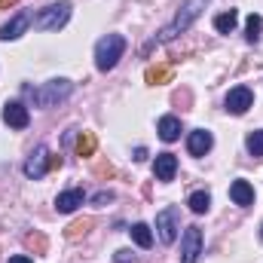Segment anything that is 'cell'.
Listing matches in <instances>:
<instances>
[{
    "mask_svg": "<svg viewBox=\"0 0 263 263\" xmlns=\"http://www.w3.org/2000/svg\"><path fill=\"white\" fill-rule=\"evenodd\" d=\"M205 3L208 0H187L181 9H178V15H175V22L172 25H165L162 31H159V37H156V43H172L178 34H184V31H190V25L196 22L199 15H202V9H205Z\"/></svg>",
    "mask_w": 263,
    "mask_h": 263,
    "instance_id": "obj_1",
    "label": "cell"
},
{
    "mask_svg": "<svg viewBox=\"0 0 263 263\" xmlns=\"http://www.w3.org/2000/svg\"><path fill=\"white\" fill-rule=\"evenodd\" d=\"M126 52V37L123 34H107L95 43V67L98 70H114L117 62Z\"/></svg>",
    "mask_w": 263,
    "mask_h": 263,
    "instance_id": "obj_2",
    "label": "cell"
},
{
    "mask_svg": "<svg viewBox=\"0 0 263 263\" xmlns=\"http://www.w3.org/2000/svg\"><path fill=\"white\" fill-rule=\"evenodd\" d=\"M70 92H73V83L70 80H49L40 89H34V104L37 107H55L65 98H70Z\"/></svg>",
    "mask_w": 263,
    "mask_h": 263,
    "instance_id": "obj_3",
    "label": "cell"
},
{
    "mask_svg": "<svg viewBox=\"0 0 263 263\" xmlns=\"http://www.w3.org/2000/svg\"><path fill=\"white\" fill-rule=\"evenodd\" d=\"M67 18H70V3L67 0L49 3V6H43L34 15V28H40V31H62L67 25Z\"/></svg>",
    "mask_w": 263,
    "mask_h": 263,
    "instance_id": "obj_4",
    "label": "cell"
},
{
    "mask_svg": "<svg viewBox=\"0 0 263 263\" xmlns=\"http://www.w3.org/2000/svg\"><path fill=\"white\" fill-rule=\"evenodd\" d=\"M178 230H181V211H178L175 205L162 208V211L156 214V233H159V242H162V245H172V242L178 239Z\"/></svg>",
    "mask_w": 263,
    "mask_h": 263,
    "instance_id": "obj_5",
    "label": "cell"
},
{
    "mask_svg": "<svg viewBox=\"0 0 263 263\" xmlns=\"http://www.w3.org/2000/svg\"><path fill=\"white\" fill-rule=\"evenodd\" d=\"M199 254H202V230L187 227L184 239H181V263H196Z\"/></svg>",
    "mask_w": 263,
    "mask_h": 263,
    "instance_id": "obj_6",
    "label": "cell"
},
{
    "mask_svg": "<svg viewBox=\"0 0 263 263\" xmlns=\"http://www.w3.org/2000/svg\"><path fill=\"white\" fill-rule=\"evenodd\" d=\"M248 107H254V92H251L248 86L230 89V95H227V110L236 114V117H242V114H248Z\"/></svg>",
    "mask_w": 263,
    "mask_h": 263,
    "instance_id": "obj_7",
    "label": "cell"
},
{
    "mask_svg": "<svg viewBox=\"0 0 263 263\" xmlns=\"http://www.w3.org/2000/svg\"><path fill=\"white\" fill-rule=\"evenodd\" d=\"M3 123L9 129H25L31 123V114H28V107L22 101H6L3 104Z\"/></svg>",
    "mask_w": 263,
    "mask_h": 263,
    "instance_id": "obj_8",
    "label": "cell"
},
{
    "mask_svg": "<svg viewBox=\"0 0 263 263\" xmlns=\"http://www.w3.org/2000/svg\"><path fill=\"white\" fill-rule=\"evenodd\" d=\"M49 165H52L49 150H46V147H37V150L28 156V162H25V175L37 181V178H43V175H46V168H49Z\"/></svg>",
    "mask_w": 263,
    "mask_h": 263,
    "instance_id": "obj_9",
    "label": "cell"
},
{
    "mask_svg": "<svg viewBox=\"0 0 263 263\" xmlns=\"http://www.w3.org/2000/svg\"><path fill=\"white\" fill-rule=\"evenodd\" d=\"M31 22H34V18H31V12H18V15H12V18L0 28V40H6V43H9V40H18V37L28 31V25H31Z\"/></svg>",
    "mask_w": 263,
    "mask_h": 263,
    "instance_id": "obj_10",
    "label": "cell"
},
{
    "mask_svg": "<svg viewBox=\"0 0 263 263\" xmlns=\"http://www.w3.org/2000/svg\"><path fill=\"white\" fill-rule=\"evenodd\" d=\"M175 172H178V156L175 153H159L153 159V175L156 181H175Z\"/></svg>",
    "mask_w": 263,
    "mask_h": 263,
    "instance_id": "obj_11",
    "label": "cell"
},
{
    "mask_svg": "<svg viewBox=\"0 0 263 263\" xmlns=\"http://www.w3.org/2000/svg\"><path fill=\"white\" fill-rule=\"evenodd\" d=\"M211 147H214V138H211V132H205V129L190 132V138H187V150H190V156H205Z\"/></svg>",
    "mask_w": 263,
    "mask_h": 263,
    "instance_id": "obj_12",
    "label": "cell"
},
{
    "mask_svg": "<svg viewBox=\"0 0 263 263\" xmlns=\"http://www.w3.org/2000/svg\"><path fill=\"white\" fill-rule=\"evenodd\" d=\"M230 199L236 202V205H242V208H248V205H254V187L248 184V181H233L230 184Z\"/></svg>",
    "mask_w": 263,
    "mask_h": 263,
    "instance_id": "obj_13",
    "label": "cell"
},
{
    "mask_svg": "<svg viewBox=\"0 0 263 263\" xmlns=\"http://www.w3.org/2000/svg\"><path fill=\"white\" fill-rule=\"evenodd\" d=\"M83 199H86L83 190H65V193H59V199H55V211L59 214H70V211H77L83 205Z\"/></svg>",
    "mask_w": 263,
    "mask_h": 263,
    "instance_id": "obj_14",
    "label": "cell"
},
{
    "mask_svg": "<svg viewBox=\"0 0 263 263\" xmlns=\"http://www.w3.org/2000/svg\"><path fill=\"white\" fill-rule=\"evenodd\" d=\"M159 138L168 141V144L178 141V138H181V120H178V117H162V120H159Z\"/></svg>",
    "mask_w": 263,
    "mask_h": 263,
    "instance_id": "obj_15",
    "label": "cell"
},
{
    "mask_svg": "<svg viewBox=\"0 0 263 263\" xmlns=\"http://www.w3.org/2000/svg\"><path fill=\"white\" fill-rule=\"evenodd\" d=\"M236 25H239V12H236V9L220 12V15L214 18V31H217V34H230V31H236Z\"/></svg>",
    "mask_w": 263,
    "mask_h": 263,
    "instance_id": "obj_16",
    "label": "cell"
},
{
    "mask_svg": "<svg viewBox=\"0 0 263 263\" xmlns=\"http://www.w3.org/2000/svg\"><path fill=\"white\" fill-rule=\"evenodd\" d=\"M129 233H132V239H135V245H138V248H150V245H153V233H150V227H147V223H135Z\"/></svg>",
    "mask_w": 263,
    "mask_h": 263,
    "instance_id": "obj_17",
    "label": "cell"
},
{
    "mask_svg": "<svg viewBox=\"0 0 263 263\" xmlns=\"http://www.w3.org/2000/svg\"><path fill=\"white\" fill-rule=\"evenodd\" d=\"M187 205H190L193 214H205V211L211 208V196H208V190H196L193 196L187 199Z\"/></svg>",
    "mask_w": 263,
    "mask_h": 263,
    "instance_id": "obj_18",
    "label": "cell"
},
{
    "mask_svg": "<svg viewBox=\"0 0 263 263\" xmlns=\"http://www.w3.org/2000/svg\"><path fill=\"white\" fill-rule=\"evenodd\" d=\"M172 77V67H147V73H144V80L150 83V86H159V83H165Z\"/></svg>",
    "mask_w": 263,
    "mask_h": 263,
    "instance_id": "obj_19",
    "label": "cell"
},
{
    "mask_svg": "<svg viewBox=\"0 0 263 263\" xmlns=\"http://www.w3.org/2000/svg\"><path fill=\"white\" fill-rule=\"evenodd\" d=\"M95 144H98L95 135H92V132H83L80 141H77V153H80V156H92V153H95Z\"/></svg>",
    "mask_w": 263,
    "mask_h": 263,
    "instance_id": "obj_20",
    "label": "cell"
},
{
    "mask_svg": "<svg viewBox=\"0 0 263 263\" xmlns=\"http://www.w3.org/2000/svg\"><path fill=\"white\" fill-rule=\"evenodd\" d=\"M245 147H248V153H251V156L263 159V132H251V135L245 138Z\"/></svg>",
    "mask_w": 263,
    "mask_h": 263,
    "instance_id": "obj_21",
    "label": "cell"
},
{
    "mask_svg": "<svg viewBox=\"0 0 263 263\" xmlns=\"http://www.w3.org/2000/svg\"><path fill=\"white\" fill-rule=\"evenodd\" d=\"M260 28H263V18L251 12V15H248V28H245V31H248L245 37H248L251 43H257V40H260Z\"/></svg>",
    "mask_w": 263,
    "mask_h": 263,
    "instance_id": "obj_22",
    "label": "cell"
},
{
    "mask_svg": "<svg viewBox=\"0 0 263 263\" xmlns=\"http://www.w3.org/2000/svg\"><path fill=\"white\" fill-rule=\"evenodd\" d=\"M89 227H92V220H77V223H70L67 227V239H80V236H86L89 233Z\"/></svg>",
    "mask_w": 263,
    "mask_h": 263,
    "instance_id": "obj_23",
    "label": "cell"
},
{
    "mask_svg": "<svg viewBox=\"0 0 263 263\" xmlns=\"http://www.w3.org/2000/svg\"><path fill=\"white\" fill-rule=\"evenodd\" d=\"M25 242H28V248H34L37 254H43V251H46V239H43L40 233H31V236H28Z\"/></svg>",
    "mask_w": 263,
    "mask_h": 263,
    "instance_id": "obj_24",
    "label": "cell"
},
{
    "mask_svg": "<svg viewBox=\"0 0 263 263\" xmlns=\"http://www.w3.org/2000/svg\"><path fill=\"white\" fill-rule=\"evenodd\" d=\"M117 263H135L132 251H117Z\"/></svg>",
    "mask_w": 263,
    "mask_h": 263,
    "instance_id": "obj_25",
    "label": "cell"
},
{
    "mask_svg": "<svg viewBox=\"0 0 263 263\" xmlns=\"http://www.w3.org/2000/svg\"><path fill=\"white\" fill-rule=\"evenodd\" d=\"M9 263H34L28 254H15V257H9Z\"/></svg>",
    "mask_w": 263,
    "mask_h": 263,
    "instance_id": "obj_26",
    "label": "cell"
},
{
    "mask_svg": "<svg viewBox=\"0 0 263 263\" xmlns=\"http://www.w3.org/2000/svg\"><path fill=\"white\" fill-rule=\"evenodd\" d=\"M110 199H114V193H98L95 202H98V205H104V202H110Z\"/></svg>",
    "mask_w": 263,
    "mask_h": 263,
    "instance_id": "obj_27",
    "label": "cell"
},
{
    "mask_svg": "<svg viewBox=\"0 0 263 263\" xmlns=\"http://www.w3.org/2000/svg\"><path fill=\"white\" fill-rule=\"evenodd\" d=\"M18 0H0V9H9V6H15Z\"/></svg>",
    "mask_w": 263,
    "mask_h": 263,
    "instance_id": "obj_28",
    "label": "cell"
},
{
    "mask_svg": "<svg viewBox=\"0 0 263 263\" xmlns=\"http://www.w3.org/2000/svg\"><path fill=\"white\" fill-rule=\"evenodd\" d=\"M260 236H263V233H260Z\"/></svg>",
    "mask_w": 263,
    "mask_h": 263,
    "instance_id": "obj_29",
    "label": "cell"
}]
</instances>
